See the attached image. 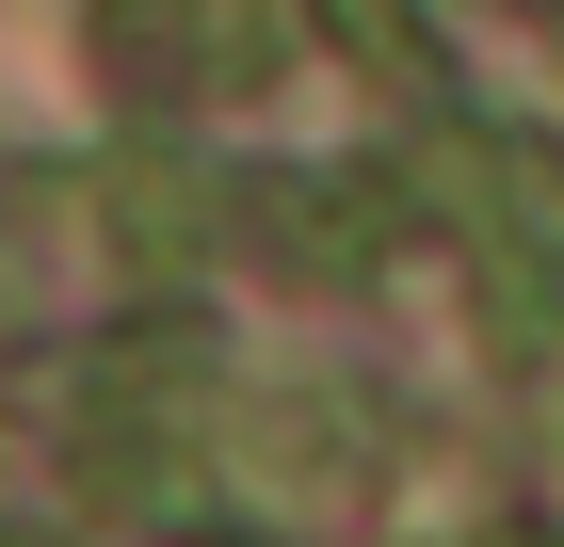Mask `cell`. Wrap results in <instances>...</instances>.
<instances>
[{
    "mask_svg": "<svg viewBox=\"0 0 564 547\" xmlns=\"http://www.w3.org/2000/svg\"><path fill=\"white\" fill-rule=\"evenodd\" d=\"M97 65L130 97H259L274 0H97Z\"/></svg>",
    "mask_w": 564,
    "mask_h": 547,
    "instance_id": "2",
    "label": "cell"
},
{
    "mask_svg": "<svg viewBox=\"0 0 564 547\" xmlns=\"http://www.w3.org/2000/svg\"><path fill=\"white\" fill-rule=\"evenodd\" d=\"M97 194H113V242H130L145 274L210 258V177H194V162H162V145H113V162H97Z\"/></svg>",
    "mask_w": 564,
    "mask_h": 547,
    "instance_id": "4",
    "label": "cell"
},
{
    "mask_svg": "<svg viewBox=\"0 0 564 547\" xmlns=\"http://www.w3.org/2000/svg\"><path fill=\"white\" fill-rule=\"evenodd\" d=\"M306 17H323V48H339L355 81L435 97V0H306Z\"/></svg>",
    "mask_w": 564,
    "mask_h": 547,
    "instance_id": "5",
    "label": "cell"
},
{
    "mask_svg": "<svg viewBox=\"0 0 564 547\" xmlns=\"http://www.w3.org/2000/svg\"><path fill=\"white\" fill-rule=\"evenodd\" d=\"M420 194H435V226H452V258H468L484 338H500L517 371H549L564 354V177H549V145H532V129H435Z\"/></svg>",
    "mask_w": 564,
    "mask_h": 547,
    "instance_id": "1",
    "label": "cell"
},
{
    "mask_svg": "<svg viewBox=\"0 0 564 547\" xmlns=\"http://www.w3.org/2000/svg\"><path fill=\"white\" fill-rule=\"evenodd\" d=\"M242 210H259V242L291 274H371L388 258V177H259Z\"/></svg>",
    "mask_w": 564,
    "mask_h": 547,
    "instance_id": "3",
    "label": "cell"
}]
</instances>
